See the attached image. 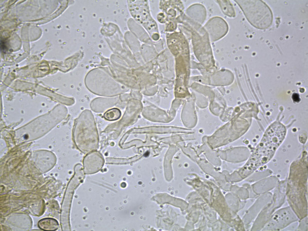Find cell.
<instances>
[{
    "label": "cell",
    "instance_id": "3957f363",
    "mask_svg": "<svg viewBox=\"0 0 308 231\" xmlns=\"http://www.w3.org/2000/svg\"><path fill=\"white\" fill-rule=\"evenodd\" d=\"M247 10L248 19L251 24L257 28L263 29L269 27L272 21L271 11L266 5L262 2L251 1Z\"/></svg>",
    "mask_w": 308,
    "mask_h": 231
},
{
    "label": "cell",
    "instance_id": "5b68a950",
    "mask_svg": "<svg viewBox=\"0 0 308 231\" xmlns=\"http://www.w3.org/2000/svg\"><path fill=\"white\" fill-rule=\"evenodd\" d=\"M294 215L290 209H284L274 214L264 227L266 230L281 229L294 220Z\"/></svg>",
    "mask_w": 308,
    "mask_h": 231
},
{
    "label": "cell",
    "instance_id": "8992f818",
    "mask_svg": "<svg viewBox=\"0 0 308 231\" xmlns=\"http://www.w3.org/2000/svg\"><path fill=\"white\" fill-rule=\"evenodd\" d=\"M38 226L44 230H55L59 226L57 221L55 219L46 218L41 220L38 222Z\"/></svg>",
    "mask_w": 308,
    "mask_h": 231
},
{
    "label": "cell",
    "instance_id": "52a82bcc",
    "mask_svg": "<svg viewBox=\"0 0 308 231\" xmlns=\"http://www.w3.org/2000/svg\"><path fill=\"white\" fill-rule=\"evenodd\" d=\"M121 115V112L119 109L113 108L106 111L104 114V117L107 120L115 121L119 119Z\"/></svg>",
    "mask_w": 308,
    "mask_h": 231
},
{
    "label": "cell",
    "instance_id": "277c9868",
    "mask_svg": "<svg viewBox=\"0 0 308 231\" xmlns=\"http://www.w3.org/2000/svg\"><path fill=\"white\" fill-rule=\"evenodd\" d=\"M83 163L85 173L94 174L101 169L104 159L99 152L94 151L87 153L83 159Z\"/></svg>",
    "mask_w": 308,
    "mask_h": 231
},
{
    "label": "cell",
    "instance_id": "7a4b0ae2",
    "mask_svg": "<svg viewBox=\"0 0 308 231\" xmlns=\"http://www.w3.org/2000/svg\"><path fill=\"white\" fill-rule=\"evenodd\" d=\"M72 135L76 147L84 154L96 151L98 147L99 135L93 120L76 122L73 128Z\"/></svg>",
    "mask_w": 308,
    "mask_h": 231
},
{
    "label": "cell",
    "instance_id": "ba28073f",
    "mask_svg": "<svg viewBox=\"0 0 308 231\" xmlns=\"http://www.w3.org/2000/svg\"><path fill=\"white\" fill-rule=\"evenodd\" d=\"M292 98L294 101L298 102L300 100L299 95L297 94H293L292 96Z\"/></svg>",
    "mask_w": 308,
    "mask_h": 231
},
{
    "label": "cell",
    "instance_id": "6da1fadb",
    "mask_svg": "<svg viewBox=\"0 0 308 231\" xmlns=\"http://www.w3.org/2000/svg\"><path fill=\"white\" fill-rule=\"evenodd\" d=\"M286 134L285 127L279 122L274 123L268 128L246 166L248 174L272 159Z\"/></svg>",
    "mask_w": 308,
    "mask_h": 231
}]
</instances>
